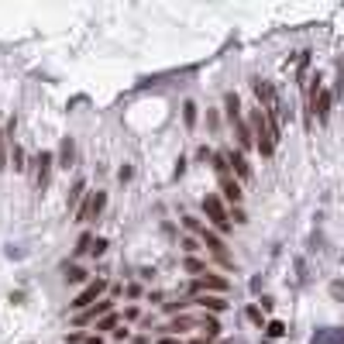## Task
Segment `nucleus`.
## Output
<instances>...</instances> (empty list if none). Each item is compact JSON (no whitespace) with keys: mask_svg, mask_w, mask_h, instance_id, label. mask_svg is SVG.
Masks as SVG:
<instances>
[{"mask_svg":"<svg viewBox=\"0 0 344 344\" xmlns=\"http://www.w3.org/2000/svg\"><path fill=\"white\" fill-rule=\"evenodd\" d=\"M251 128H255V145H258V152L265 155H272L275 152V134H272V128H268V121H265V114H262V107L258 110H251Z\"/></svg>","mask_w":344,"mask_h":344,"instance_id":"obj_1","label":"nucleus"},{"mask_svg":"<svg viewBox=\"0 0 344 344\" xmlns=\"http://www.w3.org/2000/svg\"><path fill=\"white\" fill-rule=\"evenodd\" d=\"M203 210H207V217H210V224L217 231H231V213L224 210V203H220V196H207V200H203Z\"/></svg>","mask_w":344,"mask_h":344,"instance_id":"obj_2","label":"nucleus"},{"mask_svg":"<svg viewBox=\"0 0 344 344\" xmlns=\"http://www.w3.org/2000/svg\"><path fill=\"white\" fill-rule=\"evenodd\" d=\"M52 165H55V158H52V152H41L38 158H35V186H38V190H45V186H48V176H52Z\"/></svg>","mask_w":344,"mask_h":344,"instance_id":"obj_3","label":"nucleus"},{"mask_svg":"<svg viewBox=\"0 0 344 344\" xmlns=\"http://www.w3.org/2000/svg\"><path fill=\"white\" fill-rule=\"evenodd\" d=\"M193 289H196V293H220V296H224V293H227V279L207 272V275H200V279L193 282Z\"/></svg>","mask_w":344,"mask_h":344,"instance_id":"obj_4","label":"nucleus"},{"mask_svg":"<svg viewBox=\"0 0 344 344\" xmlns=\"http://www.w3.org/2000/svg\"><path fill=\"white\" fill-rule=\"evenodd\" d=\"M103 289H107V282H103V279H96V282H90V286L83 289V293H79L76 300H73V310H83V306H90L96 300V296H100V293H103Z\"/></svg>","mask_w":344,"mask_h":344,"instance_id":"obj_5","label":"nucleus"},{"mask_svg":"<svg viewBox=\"0 0 344 344\" xmlns=\"http://www.w3.org/2000/svg\"><path fill=\"white\" fill-rule=\"evenodd\" d=\"M196 303L207 306L210 313H224V310H227V300H224L220 293H200V296H196Z\"/></svg>","mask_w":344,"mask_h":344,"instance_id":"obj_6","label":"nucleus"},{"mask_svg":"<svg viewBox=\"0 0 344 344\" xmlns=\"http://www.w3.org/2000/svg\"><path fill=\"white\" fill-rule=\"evenodd\" d=\"M310 344H344V330H341V327H324V330L313 334V341H310Z\"/></svg>","mask_w":344,"mask_h":344,"instance_id":"obj_7","label":"nucleus"},{"mask_svg":"<svg viewBox=\"0 0 344 344\" xmlns=\"http://www.w3.org/2000/svg\"><path fill=\"white\" fill-rule=\"evenodd\" d=\"M220 193L227 196L234 207H238V203H241V196H245V193H241V183H234L231 176H220Z\"/></svg>","mask_w":344,"mask_h":344,"instance_id":"obj_8","label":"nucleus"},{"mask_svg":"<svg viewBox=\"0 0 344 344\" xmlns=\"http://www.w3.org/2000/svg\"><path fill=\"white\" fill-rule=\"evenodd\" d=\"M103 207H107V196H103V193H93V196H90V203L79 210V220H90V217H96Z\"/></svg>","mask_w":344,"mask_h":344,"instance_id":"obj_9","label":"nucleus"},{"mask_svg":"<svg viewBox=\"0 0 344 344\" xmlns=\"http://www.w3.org/2000/svg\"><path fill=\"white\" fill-rule=\"evenodd\" d=\"M313 110H317V121H327L330 117V93L327 90H317L313 93Z\"/></svg>","mask_w":344,"mask_h":344,"instance_id":"obj_10","label":"nucleus"},{"mask_svg":"<svg viewBox=\"0 0 344 344\" xmlns=\"http://www.w3.org/2000/svg\"><path fill=\"white\" fill-rule=\"evenodd\" d=\"M203 245L220 258V262H227V255H224V241H220V234L217 231H203Z\"/></svg>","mask_w":344,"mask_h":344,"instance_id":"obj_11","label":"nucleus"},{"mask_svg":"<svg viewBox=\"0 0 344 344\" xmlns=\"http://www.w3.org/2000/svg\"><path fill=\"white\" fill-rule=\"evenodd\" d=\"M73 158H76V145H73V138H62V145H59V165L69 169Z\"/></svg>","mask_w":344,"mask_h":344,"instance_id":"obj_12","label":"nucleus"},{"mask_svg":"<svg viewBox=\"0 0 344 344\" xmlns=\"http://www.w3.org/2000/svg\"><path fill=\"white\" fill-rule=\"evenodd\" d=\"M231 124H234V131H238V145H241V148H251V141H255V134H251V128L245 124V121H241V117H234Z\"/></svg>","mask_w":344,"mask_h":344,"instance_id":"obj_13","label":"nucleus"},{"mask_svg":"<svg viewBox=\"0 0 344 344\" xmlns=\"http://www.w3.org/2000/svg\"><path fill=\"white\" fill-rule=\"evenodd\" d=\"M231 165H234V172H238L241 179H248V176H251V165H248V162H245V155L231 152Z\"/></svg>","mask_w":344,"mask_h":344,"instance_id":"obj_14","label":"nucleus"},{"mask_svg":"<svg viewBox=\"0 0 344 344\" xmlns=\"http://www.w3.org/2000/svg\"><path fill=\"white\" fill-rule=\"evenodd\" d=\"M213 169L220 172V176H227V169H231V152H213Z\"/></svg>","mask_w":344,"mask_h":344,"instance_id":"obj_15","label":"nucleus"},{"mask_svg":"<svg viewBox=\"0 0 344 344\" xmlns=\"http://www.w3.org/2000/svg\"><path fill=\"white\" fill-rule=\"evenodd\" d=\"M224 107H227V121L241 117V103H238V93H227V96H224Z\"/></svg>","mask_w":344,"mask_h":344,"instance_id":"obj_16","label":"nucleus"},{"mask_svg":"<svg viewBox=\"0 0 344 344\" xmlns=\"http://www.w3.org/2000/svg\"><path fill=\"white\" fill-rule=\"evenodd\" d=\"M183 121H186V128H193V124H196V103H193V100H186V103H183Z\"/></svg>","mask_w":344,"mask_h":344,"instance_id":"obj_17","label":"nucleus"},{"mask_svg":"<svg viewBox=\"0 0 344 344\" xmlns=\"http://www.w3.org/2000/svg\"><path fill=\"white\" fill-rule=\"evenodd\" d=\"M83 279H86V272H83L79 265H69V268H66V282H83Z\"/></svg>","mask_w":344,"mask_h":344,"instance_id":"obj_18","label":"nucleus"},{"mask_svg":"<svg viewBox=\"0 0 344 344\" xmlns=\"http://www.w3.org/2000/svg\"><path fill=\"white\" fill-rule=\"evenodd\" d=\"M203 330H207V337H217V334H220V324H217V317H203Z\"/></svg>","mask_w":344,"mask_h":344,"instance_id":"obj_19","label":"nucleus"},{"mask_svg":"<svg viewBox=\"0 0 344 344\" xmlns=\"http://www.w3.org/2000/svg\"><path fill=\"white\" fill-rule=\"evenodd\" d=\"M114 327H117V317H114V313H107V317H100L96 330H114Z\"/></svg>","mask_w":344,"mask_h":344,"instance_id":"obj_20","label":"nucleus"},{"mask_svg":"<svg viewBox=\"0 0 344 344\" xmlns=\"http://www.w3.org/2000/svg\"><path fill=\"white\" fill-rule=\"evenodd\" d=\"M11 158H14V169H18V172L28 169V165H24V152H21V145H14V155H11Z\"/></svg>","mask_w":344,"mask_h":344,"instance_id":"obj_21","label":"nucleus"},{"mask_svg":"<svg viewBox=\"0 0 344 344\" xmlns=\"http://www.w3.org/2000/svg\"><path fill=\"white\" fill-rule=\"evenodd\" d=\"M186 327H193V320H190V317H179V320H172L169 330H176V334H179V330H186Z\"/></svg>","mask_w":344,"mask_h":344,"instance_id":"obj_22","label":"nucleus"},{"mask_svg":"<svg viewBox=\"0 0 344 344\" xmlns=\"http://www.w3.org/2000/svg\"><path fill=\"white\" fill-rule=\"evenodd\" d=\"M282 334H286V327L279 324V320H272V324H268V337H282Z\"/></svg>","mask_w":344,"mask_h":344,"instance_id":"obj_23","label":"nucleus"},{"mask_svg":"<svg viewBox=\"0 0 344 344\" xmlns=\"http://www.w3.org/2000/svg\"><path fill=\"white\" fill-rule=\"evenodd\" d=\"M110 306H114V303H107V300H103V303H96L93 306V317H107V313H110Z\"/></svg>","mask_w":344,"mask_h":344,"instance_id":"obj_24","label":"nucleus"},{"mask_svg":"<svg viewBox=\"0 0 344 344\" xmlns=\"http://www.w3.org/2000/svg\"><path fill=\"white\" fill-rule=\"evenodd\" d=\"M79 196H83V183H76V186H73V193H69V207H76Z\"/></svg>","mask_w":344,"mask_h":344,"instance_id":"obj_25","label":"nucleus"},{"mask_svg":"<svg viewBox=\"0 0 344 344\" xmlns=\"http://www.w3.org/2000/svg\"><path fill=\"white\" fill-rule=\"evenodd\" d=\"M7 169V141H4V134H0V172Z\"/></svg>","mask_w":344,"mask_h":344,"instance_id":"obj_26","label":"nucleus"},{"mask_svg":"<svg viewBox=\"0 0 344 344\" xmlns=\"http://www.w3.org/2000/svg\"><path fill=\"white\" fill-rule=\"evenodd\" d=\"M248 320L262 327V310H258V306H248Z\"/></svg>","mask_w":344,"mask_h":344,"instance_id":"obj_27","label":"nucleus"},{"mask_svg":"<svg viewBox=\"0 0 344 344\" xmlns=\"http://www.w3.org/2000/svg\"><path fill=\"white\" fill-rule=\"evenodd\" d=\"M90 251H93V255H103V251H107V241H103V238H96V241H93V248H90Z\"/></svg>","mask_w":344,"mask_h":344,"instance_id":"obj_28","label":"nucleus"},{"mask_svg":"<svg viewBox=\"0 0 344 344\" xmlns=\"http://www.w3.org/2000/svg\"><path fill=\"white\" fill-rule=\"evenodd\" d=\"M186 272H203V262H196V258H186Z\"/></svg>","mask_w":344,"mask_h":344,"instance_id":"obj_29","label":"nucleus"},{"mask_svg":"<svg viewBox=\"0 0 344 344\" xmlns=\"http://www.w3.org/2000/svg\"><path fill=\"white\" fill-rule=\"evenodd\" d=\"M196 158H200V162H207V158H213V152H210V148H200V152H196Z\"/></svg>","mask_w":344,"mask_h":344,"instance_id":"obj_30","label":"nucleus"},{"mask_svg":"<svg viewBox=\"0 0 344 344\" xmlns=\"http://www.w3.org/2000/svg\"><path fill=\"white\" fill-rule=\"evenodd\" d=\"M193 344H213V341H210V337H196Z\"/></svg>","mask_w":344,"mask_h":344,"instance_id":"obj_31","label":"nucleus"},{"mask_svg":"<svg viewBox=\"0 0 344 344\" xmlns=\"http://www.w3.org/2000/svg\"><path fill=\"white\" fill-rule=\"evenodd\" d=\"M158 344H179V341H176V337H162Z\"/></svg>","mask_w":344,"mask_h":344,"instance_id":"obj_32","label":"nucleus"}]
</instances>
